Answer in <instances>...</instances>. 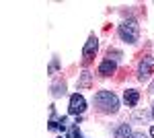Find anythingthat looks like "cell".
I'll use <instances>...</instances> for the list:
<instances>
[{
	"label": "cell",
	"instance_id": "1",
	"mask_svg": "<svg viewBox=\"0 0 154 138\" xmlns=\"http://www.w3.org/2000/svg\"><path fill=\"white\" fill-rule=\"evenodd\" d=\"M93 103L99 111H103V114H117L119 109V99L115 93L111 91H99L93 97Z\"/></svg>",
	"mask_w": 154,
	"mask_h": 138
},
{
	"label": "cell",
	"instance_id": "2",
	"mask_svg": "<svg viewBox=\"0 0 154 138\" xmlns=\"http://www.w3.org/2000/svg\"><path fill=\"white\" fill-rule=\"evenodd\" d=\"M119 37L125 41V43H136L138 37H140V27L134 19H128L119 25Z\"/></svg>",
	"mask_w": 154,
	"mask_h": 138
},
{
	"label": "cell",
	"instance_id": "3",
	"mask_svg": "<svg viewBox=\"0 0 154 138\" xmlns=\"http://www.w3.org/2000/svg\"><path fill=\"white\" fill-rule=\"evenodd\" d=\"M84 109H86V99H84L80 93H74L70 97V105H68V111L72 115H80L84 114Z\"/></svg>",
	"mask_w": 154,
	"mask_h": 138
},
{
	"label": "cell",
	"instance_id": "4",
	"mask_svg": "<svg viewBox=\"0 0 154 138\" xmlns=\"http://www.w3.org/2000/svg\"><path fill=\"white\" fill-rule=\"evenodd\" d=\"M152 72H154V58L146 56L142 62H140V66H138V79H140V81H148Z\"/></svg>",
	"mask_w": 154,
	"mask_h": 138
},
{
	"label": "cell",
	"instance_id": "5",
	"mask_svg": "<svg viewBox=\"0 0 154 138\" xmlns=\"http://www.w3.org/2000/svg\"><path fill=\"white\" fill-rule=\"evenodd\" d=\"M97 50H99V39H97L95 35H91V37H88V41L84 43V50H82V58H84V62H91V60L95 58Z\"/></svg>",
	"mask_w": 154,
	"mask_h": 138
},
{
	"label": "cell",
	"instance_id": "6",
	"mask_svg": "<svg viewBox=\"0 0 154 138\" xmlns=\"http://www.w3.org/2000/svg\"><path fill=\"white\" fill-rule=\"evenodd\" d=\"M115 68H117V62L111 60V58H107V60L101 62V66H99V74H101V76H111V74L115 72Z\"/></svg>",
	"mask_w": 154,
	"mask_h": 138
},
{
	"label": "cell",
	"instance_id": "7",
	"mask_svg": "<svg viewBox=\"0 0 154 138\" xmlns=\"http://www.w3.org/2000/svg\"><path fill=\"white\" fill-rule=\"evenodd\" d=\"M123 101L128 107H136L138 101H140V91H136V89H128V91L123 93Z\"/></svg>",
	"mask_w": 154,
	"mask_h": 138
},
{
	"label": "cell",
	"instance_id": "8",
	"mask_svg": "<svg viewBox=\"0 0 154 138\" xmlns=\"http://www.w3.org/2000/svg\"><path fill=\"white\" fill-rule=\"evenodd\" d=\"M113 136H115V138H131V136H134L131 126H130V124H119V126L113 130Z\"/></svg>",
	"mask_w": 154,
	"mask_h": 138
},
{
	"label": "cell",
	"instance_id": "9",
	"mask_svg": "<svg viewBox=\"0 0 154 138\" xmlns=\"http://www.w3.org/2000/svg\"><path fill=\"white\" fill-rule=\"evenodd\" d=\"M91 85H93V74L88 70H84L80 74V79H78V89H88Z\"/></svg>",
	"mask_w": 154,
	"mask_h": 138
},
{
	"label": "cell",
	"instance_id": "10",
	"mask_svg": "<svg viewBox=\"0 0 154 138\" xmlns=\"http://www.w3.org/2000/svg\"><path fill=\"white\" fill-rule=\"evenodd\" d=\"M51 93H54V97H62V95H66V82H56L54 87H51Z\"/></svg>",
	"mask_w": 154,
	"mask_h": 138
},
{
	"label": "cell",
	"instance_id": "11",
	"mask_svg": "<svg viewBox=\"0 0 154 138\" xmlns=\"http://www.w3.org/2000/svg\"><path fill=\"white\" fill-rule=\"evenodd\" d=\"M68 138H80L78 126H74V124H70V128H68Z\"/></svg>",
	"mask_w": 154,
	"mask_h": 138
},
{
	"label": "cell",
	"instance_id": "12",
	"mask_svg": "<svg viewBox=\"0 0 154 138\" xmlns=\"http://www.w3.org/2000/svg\"><path fill=\"white\" fill-rule=\"evenodd\" d=\"M58 66H60L58 58H54V60H51V64H49V72H51V74H54V72H56V70H58Z\"/></svg>",
	"mask_w": 154,
	"mask_h": 138
},
{
	"label": "cell",
	"instance_id": "13",
	"mask_svg": "<svg viewBox=\"0 0 154 138\" xmlns=\"http://www.w3.org/2000/svg\"><path fill=\"white\" fill-rule=\"evenodd\" d=\"M131 138H146V134H144V132H136Z\"/></svg>",
	"mask_w": 154,
	"mask_h": 138
},
{
	"label": "cell",
	"instance_id": "14",
	"mask_svg": "<svg viewBox=\"0 0 154 138\" xmlns=\"http://www.w3.org/2000/svg\"><path fill=\"white\" fill-rule=\"evenodd\" d=\"M150 136H154V126H152V128H150Z\"/></svg>",
	"mask_w": 154,
	"mask_h": 138
},
{
	"label": "cell",
	"instance_id": "15",
	"mask_svg": "<svg viewBox=\"0 0 154 138\" xmlns=\"http://www.w3.org/2000/svg\"><path fill=\"white\" fill-rule=\"evenodd\" d=\"M152 120H154V105H152Z\"/></svg>",
	"mask_w": 154,
	"mask_h": 138
}]
</instances>
